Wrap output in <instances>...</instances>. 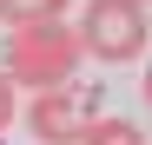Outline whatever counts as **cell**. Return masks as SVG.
Wrapping results in <instances>:
<instances>
[{
    "instance_id": "cell-1",
    "label": "cell",
    "mask_w": 152,
    "mask_h": 145,
    "mask_svg": "<svg viewBox=\"0 0 152 145\" xmlns=\"http://www.w3.org/2000/svg\"><path fill=\"white\" fill-rule=\"evenodd\" d=\"M80 40H73L66 13H46V20H13L7 27V86H33V92H60L73 72H80Z\"/></svg>"
},
{
    "instance_id": "cell-2",
    "label": "cell",
    "mask_w": 152,
    "mask_h": 145,
    "mask_svg": "<svg viewBox=\"0 0 152 145\" xmlns=\"http://www.w3.org/2000/svg\"><path fill=\"white\" fill-rule=\"evenodd\" d=\"M86 59H106V66H132L145 53V7L132 0H86L80 27H73Z\"/></svg>"
},
{
    "instance_id": "cell-3",
    "label": "cell",
    "mask_w": 152,
    "mask_h": 145,
    "mask_svg": "<svg viewBox=\"0 0 152 145\" xmlns=\"http://www.w3.org/2000/svg\"><path fill=\"white\" fill-rule=\"evenodd\" d=\"M27 125H33L40 145H80V132H86V99H80L73 86H60V92H33Z\"/></svg>"
},
{
    "instance_id": "cell-4",
    "label": "cell",
    "mask_w": 152,
    "mask_h": 145,
    "mask_svg": "<svg viewBox=\"0 0 152 145\" xmlns=\"http://www.w3.org/2000/svg\"><path fill=\"white\" fill-rule=\"evenodd\" d=\"M80 145H145V132L132 125V119H86Z\"/></svg>"
},
{
    "instance_id": "cell-5",
    "label": "cell",
    "mask_w": 152,
    "mask_h": 145,
    "mask_svg": "<svg viewBox=\"0 0 152 145\" xmlns=\"http://www.w3.org/2000/svg\"><path fill=\"white\" fill-rule=\"evenodd\" d=\"M0 13H7V27H13V20H46V13H66V0H0Z\"/></svg>"
},
{
    "instance_id": "cell-6",
    "label": "cell",
    "mask_w": 152,
    "mask_h": 145,
    "mask_svg": "<svg viewBox=\"0 0 152 145\" xmlns=\"http://www.w3.org/2000/svg\"><path fill=\"white\" fill-rule=\"evenodd\" d=\"M13 106H20V99H13V86H7V72H0V132L13 125Z\"/></svg>"
},
{
    "instance_id": "cell-7",
    "label": "cell",
    "mask_w": 152,
    "mask_h": 145,
    "mask_svg": "<svg viewBox=\"0 0 152 145\" xmlns=\"http://www.w3.org/2000/svg\"><path fill=\"white\" fill-rule=\"evenodd\" d=\"M132 7H145V0H132Z\"/></svg>"
}]
</instances>
